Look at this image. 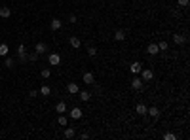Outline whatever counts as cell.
<instances>
[{
	"mask_svg": "<svg viewBox=\"0 0 190 140\" xmlns=\"http://www.w3.org/2000/svg\"><path fill=\"white\" fill-rule=\"evenodd\" d=\"M48 63H50L51 66H59V65H61V55H59V53H50Z\"/></svg>",
	"mask_w": 190,
	"mask_h": 140,
	"instance_id": "6da1fadb",
	"label": "cell"
},
{
	"mask_svg": "<svg viewBox=\"0 0 190 140\" xmlns=\"http://www.w3.org/2000/svg\"><path fill=\"white\" fill-rule=\"evenodd\" d=\"M139 74H141V80H143V81H150L152 78H154V72H152L150 68H143Z\"/></svg>",
	"mask_w": 190,
	"mask_h": 140,
	"instance_id": "7a4b0ae2",
	"label": "cell"
},
{
	"mask_svg": "<svg viewBox=\"0 0 190 140\" xmlns=\"http://www.w3.org/2000/svg\"><path fill=\"white\" fill-rule=\"evenodd\" d=\"M69 116H70V117H72V119H80L82 116H84V112H82V108H78V106H74V108H72V110H70V112H69Z\"/></svg>",
	"mask_w": 190,
	"mask_h": 140,
	"instance_id": "3957f363",
	"label": "cell"
},
{
	"mask_svg": "<svg viewBox=\"0 0 190 140\" xmlns=\"http://www.w3.org/2000/svg\"><path fill=\"white\" fill-rule=\"evenodd\" d=\"M82 81H84V84H88V85H91V84H95V76L91 74V72H84V76H82Z\"/></svg>",
	"mask_w": 190,
	"mask_h": 140,
	"instance_id": "277c9868",
	"label": "cell"
},
{
	"mask_svg": "<svg viewBox=\"0 0 190 140\" xmlns=\"http://www.w3.org/2000/svg\"><path fill=\"white\" fill-rule=\"evenodd\" d=\"M17 57H19L21 63H27V53H25V45L23 44H19V48H17Z\"/></svg>",
	"mask_w": 190,
	"mask_h": 140,
	"instance_id": "5b68a950",
	"label": "cell"
},
{
	"mask_svg": "<svg viewBox=\"0 0 190 140\" xmlns=\"http://www.w3.org/2000/svg\"><path fill=\"white\" fill-rule=\"evenodd\" d=\"M143 84H145V81H143L141 78H133V81H131L133 91H141V89H143Z\"/></svg>",
	"mask_w": 190,
	"mask_h": 140,
	"instance_id": "8992f818",
	"label": "cell"
},
{
	"mask_svg": "<svg viewBox=\"0 0 190 140\" xmlns=\"http://www.w3.org/2000/svg\"><path fill=\"white\" fill-rule=\"evenodd\" d=\"M129 70H131V74H139V72L143 70V65L139 63V61H135V63L129 65Z\"/></svg>",
	"mask_w": 190,
	"mask_h": 140,
	"instance_id": "52a82bcc",
	"label": "cell"
},
{
	"mask_svg": "<svg viewBox=\"0 0 190 140\" xmlns=\"http://www.w3.org/2000/svg\"><path fill=\"white\" fill-rule=\"evenodd\" d=\"M10 15H12V8H8V6H0V17H2V19H8Z\"/></svg>",
	"mask_w": 190,
	"mask_h": 140,
	"instance_id": "ba28073f",
	"label": "cell"
},
{
	"mask_svg": "<svg viewBox=\"0 0 190 140\" xmlns=\"http://www.w3.org/2000/svg\"><path fill=\"white\" fill-rule=\"evenodd\" d=\"M146 114H148L150 117H154V119H158V117H160V110H158L156 106H150V108H146Z\"/></svg>",
	"mask_w": 190,
	"mask_h": 140,
	"instance_id": "9c48e42d",
	"label": "cell"
},
{
	"mask_svg": "<svg viewBox=\"0 0 190 140\" xmlns=\"http://www.w3.org/2000/svg\"><path fill=\"white\" fill-rule=\"evenodd\" d=\"M34 51H36L38 55H42V53H46V51H48V45H46L44 42H38L36 45H34Z\"/></svg>",
	"mask_w": 190,
	"mask_h": 140,
	"instance_id": "30bf717a",
	"label": "cell"
},
{
	"mask_svg": "<svg viewBox=\"0 0 190 140\" xmlns=\"http://www.w3.org/2000/svg\"><path fill=\"white\" fill-rule=\"evenodd\" d=\"M69 44L72 45L74 49H78L80 45H82V42H80V38H78V36H70V38H69Z\"/></svg>",
	"mask_w": 190,
	"mask_h": 140,
	"instance_id": "8fae6325",
	"label": "cell"
},
{
	"mask_svg": "<svg viewBox=\"0 0 190 140\" xmlns=\"http://www.w3.org/2000/svg\"><path fill=\"white\" fill-rule=\"evenodd\" d=\"M67 91H69L70 95H78V91H80V89H78V85H76L74 81H70V84L67 85Z\"/></svg>",
	"mask_w": 190,
	"mask_h": 140,
	"instance_id": "7c38bea8",
	"label": "cell"
},
{
	"mask_svg": "<svg viewBox=\"0 0 190 140\" xmlns=\"http://www.w3.org/2000/svg\"><path fill=\"white\" fill-rule=\"evenodd\" d=\"M61 27H63V23H61L57 17H55V19H51V23H50V29H51V30H59Z\"/></svg>",
	"mask_w": 190,
	"mask_h": 140,
	"instance_id": "4fadbf2b",
	"label": "cell"
},
{
	"mask_svg": "<svg viewBox=\"0 0 190 140\" xmlns=\"http://www.w3.org/2000/svg\"><path fill=\"white\" fill-rule=\"evenodd\" d=\"M173 42H175L177 45H181V44H184V42H186V38H184V34H173Z\"/></svg>",
	"mask_w": 190,
	"mask_h": 140,
	"instance_id": "5bb4252c",
	"label": "cell"
},
{
	"mask_svg": "<svg viewBox=\"0 0 190 140\" xmlns=\"http://www.w3.org/2000/svg\"><path fill=\"white\" fill-rule=\"evenodd\" d=\"M146 51H148V55H158V53H160V49H158V44H148Z\"/></svg>",
	"mask_w": 190,
	"mask_h": 140,
	"instance_id": "9a60e30c",
	"label": "cell"
},
{
	"mask_svg": "<svg viewBox=\"0 0 190 140\" xmlns=\"http://www.w3.org/2000/svg\"><path fill=\"white\" fill-rule=\"evenodd\" d=\"M135 112L139 114V116H146V104H143V102H139V104L135 106Z\"/></svg>",
	"mask_w": 190,
	"mask_h": 140,
	"instance_id": "2e32d148",
	"label": "cell"
},
{
	"mask_svg": "<svg viewBox=\"0 0 190 140\" xmlns=\"http://www.w3.org/2000/svg\"><path fill=\"white\" fill-rule=\"evenodd\" d=\"M114 40H116V42H124V40H126V32L118 29L116 32H114Z\"/></svg>",
	"mask_w": 190,
	"mask_h": 140,
	"instance_id": "e0dca14e",
	"label": "cell"
},
{
	"mask_svg": "<svg viewBox=\"0 0 190 140\" xmlns=\"http://www.w3.org/2000/svg\"><path fill=\"white\" fill-rule=\"evenodd\" d=\"M78 95H80V100H84V102H88L89 98H91V93L89 91H78Z\"/></svg>",
	"mask_w": 190,
	"mask_h": 140,
	"instance_id": "ac0fdd59",
	"label": "cell"
},
{
	"mask_svg": "<svg viewBox=\"0 0 190 140\" xmlns=\"http://www.w3.org/2000/svg\"><path fill=\"white\" fill-rule=\"evenodd\" d=\"M74 134H76L74 127H67L65 129V138H74Z\"/></svg>",
	"mask_w": 190,
	"mask_h": 140,
	"instance_id": "d6986e66",
	"label": "cell"
},
{
	"mask_svg": "<svg viewBox=\"0 0 190 140\" xmlns=\"http://www.w3.org/2000/svg\"><path fill=\"white\" fill-rule=\"evenodd\" d=\"M50 93H51V89L48 85H42L40 87V91H38V95H42V97H50Z\"/></svg>",
	"mask_w": 190,
	"mask_h": 140,
	"instance_id": "ffe728a7",
	"label": "cell"
},
{
	"mask_svg": "<svg viewBox=\"0 0 190 140\" xmlns=\"http://www.w3.org/2000/svg\"><path fill=\"white\" fill-rule=\"evenodd\" d=\"M55 112H57V114L67 112V104H65V102H57V104H55Z\"/></svg>",
	"mask_w": 190,
	"mask_h": 140,
	"instance_id": "44dd1931",
	"label": "cell"
},
{
	"mask_svg": "<svg viewBox=\"0 0 190 140\" xmlns=\"http://www.w3.org/2000/svg\"><path fill=\"white\" fill-rule=\"evenodd\" d=\"M167 48H169V45H167V42H166V40L158 42V49H160V51H167Z\"/></svg>",
	"mask_w": 190,
	"mask_h": 140,
	"instance_id": "7402d4cb",
	"label": "cell"
},
{
	"mask_svg": "<svg viewBox=\"0 0 190 140\" xmlns=\"http://www.w3.org/2000/svg\"><path fill=\"white\" fill-rule=\"evenodd\" d=\"M57 123H59L61 127H67V123H69V119H67L65 116H59V117H57Z\"/></svg>",
	"mask_w": 190,
	"mask_h": 140,
	"instance_id": "603a6c76",
	"label": "cell"
},
{
	"mask_svg": "<svg viewBox=\"0 0 190 140\" xmlns=\"http://www.w3.org/2000/svg\"><path fill=\"white\" fill-rule=\"evenodd\" d=\"M6 55H8V45L0 44V57H6Z\"/></svg>",
	"mask_w": 190,
	"mask_h": 140,
	"instance_id": "cb8c5ba5",
	"label": "cell"
},
{
	"mask_svg": "<svg viewBox=\"0 0 190 140\" xmlns=\"http://www.w3.org/2000/svg\"><path fill=\"white\" fill-rule=\"evenodd\" d=\"M40 76H42L44 80H48V78L51 76V70H50V68H42V72H40Z\"/></svg>",
	"mask_w": 190,
	"mask_h": 140,
	"instance_id": "d4e9b609",
	"label": "cell"
},
{
	"mask_svg": "<svg viewBox=\"0 0 190 140\" xmlns=\"http://www.w3.org/2000/svg\"><path fill=\"white\" fill-rule=\"evenodd\" d=\"M38 57H40V55H38V53H36V51H33V53H30V55H29V57H27V59H29V61H30V63H34V61H36V59H38Z\"/></svg>",
	"mask_w": 190,
	"mask_h": 140,
	"instance_id": "484cf974",
	"label": "cell"
},
{
	"mask_svg": "<svg viewBox=\"0 0 190 140\" xmlns=\"http://www.w3.org/2000/svg\"><path fill=\"white\" fill-rule=\"evenodd\" d=\"M88 55H89V57H95V55H97V48H93V45L88 48Z\"/></svg>",
	"mask_w": 190,
	"mask_h": 140,
	"instance_id": "4316f807",
	"label": "cell"
},
{
	"mask_svg": "<svg viewBox=\"0 0 190 140\" xmlns=\"http://www.w3.org/2000/svg\"><path fill=\"white\" fill-rule=\"evenodd\" d=\"M4 65H6L8 68H13V65H15V63H13V59H6V61H4Z\"/></svg>",
	"mask_w": 190,
	"mask_h": 140,
	"instance_id": "83f0119b",
	"label": "cell"
},
{
	"mask_svg": "<svg viewBox=\"0 0 190 140\" xmlns=\"http://www.w3.org/2000/svg\"><path fill=\"white\" fill-rule=\"evenodd\" d=\"M163 138H166V140H175L177 136H175L173 133H166V134H163Z\"/></svg>",
	"mask_w": 190,
	"mask_h": 140,
	"instance_id": "f1b7e54d",
	"label": "cell"
},
{
	"mask_svg": "<svg viewBox=\"0 0 190 140\" xmlns=\"http://www.w3.org/2000/svg\"><path fill=\"white\" fill-rule=\"evenodd\" d=\"M188 2H190V0H177V4H179L181 8H186V6H188Z\"/></svg>",
	"mask_w": 190,
	"mask_h": 140,
	"instance_id": "f546056e",
	"label": "cell"
},
{
	"mask_svg": "<svg viewBox=\"0 0 190 140\" xmlns=\"http://www.w3.org/2000/svg\"><path fill=\"white\" fill-rule=\"evenodd\" d=\"M69 21H70V23H76L78 19H76V15H70V17H69Z\"/></svg>",
	"mask_w": 190,
	"mask_h": 140,
	"instance_id": "4dcf8cb0",
	"label": "cell"
},
{
	"mask_svg": "<svg viewBox=\"0 0 190 140\" xmlns=\"http://www.w3.org/2000/svg\"><path fill=\"white\" fill-rule=\"evenodd\" d=\"M36 95H38V91H30V93H29V97H30V98H34Z\"/></svg>",
	"mask_w": 190,
	"mask_h": 140,
	"instance_id": "1f68e13d",
	"label": "cell"
}]
</instances>
